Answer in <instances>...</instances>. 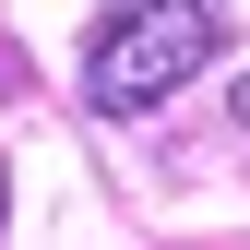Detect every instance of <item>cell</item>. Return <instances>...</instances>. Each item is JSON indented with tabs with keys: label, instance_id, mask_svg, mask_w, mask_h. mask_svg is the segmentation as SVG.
<instances>
[{
	"label": "cell",
	"instance_id": "cell-1",
	"mask_svg": "<svg viewBox=\"0 0 250 250\" xmlns=\"http://www.w3.org/2000/svg\"><path fill=\"white\" fill-rule=\"evenodd\" d=\"M214 0H131V12H107L96 24V48H83V107L96 119H143V107H167L179 83L214 60Z\"/></svg>",
	"mask_w": 250,
	"mask_h": 250
},
{
	"label": "cell",
	"instance_id": "cell-2",
	"mask_svg": "<svg viewBox=\"0 0 250 250\" xmlns=\"http://www.w3.org/2000/svg\"><path fill=\"white\" fill-rule=\"evenodd\" d=\"M238 131H250V72H238Z\"/></svg>",
	"mask_w": 250,
	"mask_h": 250
},
{
	"label": "cell",
	"instance_id": "cell-3",
	"mask_svg": "<svg viewBox=\"0 0 250 250\" xmlns=\"http://www.w3.org/2000/svg\"><path fill=\"white\" fill-rule=\"evenodd\" d=\"M0 214H12V179H0Z\"/></svg>",
	"mask_w": 250,
	"mask_h": 250
}]
</instances>
